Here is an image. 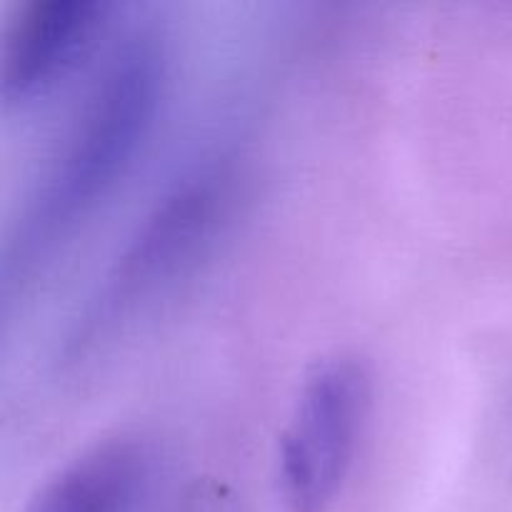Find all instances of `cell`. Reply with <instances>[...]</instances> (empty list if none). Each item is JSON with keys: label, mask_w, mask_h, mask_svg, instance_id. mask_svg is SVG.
I'll list each match as a JSON object with an SVG mask.
<instances>
[{"label": "cell", "mask_w": 512, "mask_h": 512, "mask_svg": "<svg viewBox=\"0 0 512 512\" xmlns=\"http://www.w3.org/2000/svg\"><path fill=\"white\" fill-rule=\"evenodd\" d=\"M150 468L148 445L135 435L98 440L55 470L25 512H125Z\"/></svg>", "instance_id": "5"}, {"label": "cell", "mask_w": 512, "mask_h": 512, "mask_svg": "<svg viewBox=\"0 0 512 512\" xmlns=\"http://www.w3.org/2000/svg\"><path fill=\"white\" fill-rule=\"evenodd\" d=\"M230 200L233 170L225 163H203L178 175L120 245L73 323L65 353L80 358L105 343L138 310L173 288L213 243Z\"/></svg>", "instance_id": "2"}, {"label": "cell", "mask_w": 512, "mask_h": 512, "mask_svg": "<svg viewBox=\"0 0 512 512\" xmlns=\"http://www.w3.org/2000/svg\"><path fill=\"white\" fill-rule=\"evenodd\" d=\"M113 13V0H28L5 23L0 93L23 103L53 88L90 50Z\"/></svg>", "instance_id": "4"}, {"label": "cell", "mask_w": 512, "mask_h": 512, "mask_svg": "<svg viewBox=\"0 0 512 512\" xmlns=\"http://www.w3.org/2000/svg\"><path fill=\"white\" fill-rule=\"evenodd\" d=\"M373 410V373L335 350L305 370L278 438L280 500L288 512H328L343 493Z\"/></svg>", "instance_id": "3"}, {"label": "cell", "mask_w": 512, "mask_h": 512, "mask_svg": "<svg viewBox=\"0 0 512 512\" xmlns=\"http://www.w3.org/2000/svg\"><path fill=\"white\" fill-rule=\"evenodd\" d=\"M163 83V38L130 30L90 80L25 198L5 248V283L53 253L125 173L150 133Z\"/></svg>", "instance_id": "1"}]
</instances>
